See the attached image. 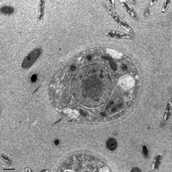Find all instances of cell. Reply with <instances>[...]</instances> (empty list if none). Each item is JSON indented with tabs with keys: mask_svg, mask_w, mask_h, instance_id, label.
Masks as SVG:
<instances>
[{
	"mask_svg": "<svg viewBox=\"0 0 172 172\" xmlns=\"http://www.w3.org/2000/svg\"><path fill=\"white\" fill-rule=\"evenodd\" d=\"M41 53H42V49L40 48L32 50L28 55L24 59V60L21 63V67L23 69H28V68L31 67L36 62V60L39 59Z\"/></svg>",
	"mask_w": 172,
	"mask_h": 172,
	"instance_id": "obj_1",
	"label": "cell"
},
{
	"mask_svg": "<svg viewBox=\"0 0 172 172\" xmlns=\"http://www.w3.org/2000/svg\"><path fill=\"white\" fill-rule=\"evenodd\" d=\"M105 34L107 37L117 39H131V36L128 34L121 33L119 31H106L105 32Z\"/></svg>",
	"mask_w": 172,
	"mask_h": 172,
	"instance_id": "obj_2",
	"label": "cell"
},
{
	"mask_svg": "<svg viewBox=\"0 0 172 172\" xmlns=\"http://www.w3.org/2000/svg\"><path fill=\"white\" fill-rule=\"evenodd\" d=\"M171 101H170L167 106V108H166V111H165V113H164V118H163L162 121H161V124H160V126L161 127H164L166 123L168 121L170 117V114H171Z\"/></svg>",
	"mask_w": 172,
	"mask_h": 172,
	"instance_id": "obj_3",
	"label": "cell"
},
{
	"mask_svg": "<svg viewBox=\"0 0 172 172\" xmlns=\"http://www.w3.org/2000/svg\"><path fill=\"white\" fill-rule=\"evenodd\" d=\"M117 147V142L114 138H110L106 141V148L110 151H114Z\"/></svg>",
	"mask_w": 172,
	"mask_h": 172,
	"instance_id": "obj_4",
	"label": "cell"
},
{
	"mask_svg": "<svg viewBox=\"0 0 172 172\" xmlns=\"http://www.w3.org/2000/svg\"><path fill=\"white\" fill-rule=\"evenodd\" d=\"M162 159H163V154L162 153H158V154L157 155V157H155L154 159V162H153V165H152V170H157L160 164H161V161H162Z\"/></svg>",
	"mask_w": 172,
	"mask_h": 172,
	"instance_id": "obj_5",
	"label": "cell"
},
{
	"mask_svg": "<svg viewBox=\"0 0 172 172\" xmlns=\"http://www.w3.org/2000/svg\"><path fill=\"white\" fill-rule=\"evenodd\" d=\"M121 3L123 4V6H124L125 7V9H126V10L128 11V13L133 17V18H137V14L135 13V10H133V9L131 8V6H130V5H128V3H127V2H123V1H121Z\"/></svg>",
	"mask_w": 172,
	"mask_h": 172,
	"instance_id": "obj_6",
	"label": "cell"
},
{
	"mask_svg": "<svg viewBox=\"0 0 172 172\" xmlns=\"http://www.w3.org/2000/svg\"><path fill=\"white\" fill-rule=\"evenodd\" d=\"M1 11L4 14L10 15V14H12L13 13L14 10H13V8L11 7V6H3L1 9Z\"/></svg>",
	"mask_w": 172,
	"mask_h": 172,
	"instance_id": "obj_7",
	"label": "cell"
},
{
	"mask_svg": "<svg viewBox=\"0 0 172 172\" xmlns=\"http://www.w3.org/2000/svg\"><path fill=\"white\" fill-rule=\"evenodd\" d=\"M44 9H45V2L44 1H40V15L39 21H42L43 19V15H44Z\"/></svg>",
	"mask_w": 172,
	"mask_h": 172,
	"instance_id": "obj_8",
	"label": "cell"
},
{
	"mask_svg": "<svg viewBox=\"0 0 172 172\" xmlns=\"http://www.w3.org/2000/svg\"><path fill=\"white\" fill-rule=\"evenodd\" d=\"M119 24L121 25L122 28H123L124 29H125L126 31H132V28H131V27H130L128 24H127L125 21H124L123 20H121V22H120Z\"/></svg>",
	"mask_w": 172,
	"mask_h": 172,
	"instance_id": "obj_9",
	"label": "cell"
},
{
	"mask_svg": "<svg viewBox=\"0 0 172 172\" xmlns=\"http://www.w3.org/2000/svg\"><path fill=\"white\" fill-rule=\"evenodd\" d=\"M142 153H143L144 157H146V158L148 157V155H149V149H148L146 145H143V146H142Z\"/></svg>",
	"mask_w": 172,
	"mask_h": 172,
	"instance_id": "obj_10",
	"label": "cell"
},
{
	"mask_svg": "<svg viewBox=\"0 0 172 172\" xmlns=\"http://www.w3.org/2000/svg\"><path fill=\"white\" fill-rule=\"evenodd\" d=\"M1 157H2L3 160H5V162L6 163V164H11V160H10V158H9L6 155H5V154H2V155H1Z\"/></svg>",
	"mask_w": 172,
	"mask_h": 172,
	"instance_id": "obj_11",
	"label": "cell"
},
{
	"mask_svg": "<svg viewBox=\"0 0 172 172\" xmlns=\"http://www.w3.org/2000/svg\"><path fill=\"white\" fill-rule=\"evenodd\" d=\"M149 15V9L146 8V10H145V12H144V16L145 17H148Z\"/></svg>",
	"mask_w": 172,
	"mask_h": 172,
	"instance_id": "obj_12",
	"label": "cell"
},
{
	"mask_svg": "<svg viewBox=\"0 0 172 172\" xmlns=\"http://www.w3.org/2000/svg\"><path fill=\"white\" fill-rule=\"evenodd\" d=\"M37 78H38L37 75H36V74H33V75L31 76V81H32V82H35V81H36V80H37Z\"/></svg>",
	"mask_w": 172,
	"mask_h": 172,
	"instance_id": "obj_13",
	"label": "cell"
},
{
	"mask_svg": "<svg viewBox=\"0 0 172 172\" xmlns=\"http://www.w3.org/2000/svg\"><path fill=\"white\" fill-rule=\"evenodd\" d=\"M54 144H55L56 146H58V145H60V140L59 139H56L55 141H54Z\"/></svg>",
	"mask_w": 172,
	"mask_h": 172,
	"instance_id": "obj_14",
	"label": "cell"
},
{
	"mask_svg": "<svg viewBox=\"0 0 172 172\" xmlns=\"http://www.w3.org/2000/svg\"><path fill=\"white\" fill-rule=\"evenodd\" d=\"M131 171H141V170L139 169V168H135V167H134Z\"/></svg>",
	"mask_w": 172,
	"mask_h": 172,
	"instance_id": "obj_15",
	"label": "cell"
},
{
	"mask_svg": "<svg viewBox=\"0 0 172 172\" xmlns=\"http://www.w3.org/2000/svg\"><path fill=\"white\" fill-rule=\"evenodd\" d=\"M42 171H49V170H43Z\"/></svg>",
	"mask_w": 172,
	"mask_h": 172,
	"instance_id": "obj_16",
	"label": "cell"
}]
</instances>
